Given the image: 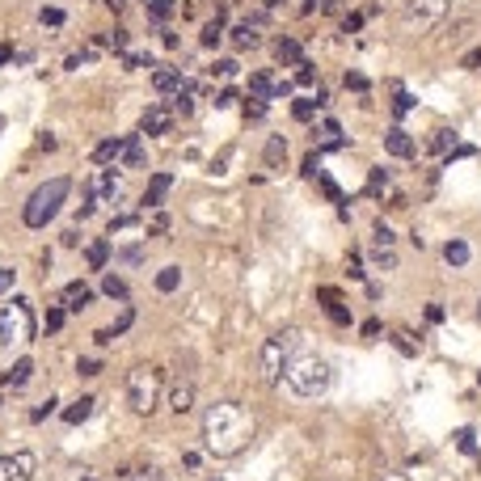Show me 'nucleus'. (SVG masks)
Segmentation results:
<instances>
[{
    "label": "nucleus",
    "mask_w": 481,
    "mask_h": 481,
    "mask_svg": "<svg viewBox=\"0 0 481 481\" xmlns=\"http://www.w3.org/2000/svg\"><path fill=\"white\" fill-rule=\"evenodd\" d=\"M262 5H266V9H275V5H283V0H262Z\"/></svg>",
    "instance_id": "obj_60"
},
{
    "label": "nucleus",
    "mask_w": 481,
    "mask_h": 481,
    "mask_svg": "<svg viewBox=\"0 0 481 481\" xmlns=\"http://www.w3.org/2000/svg\"><path fill=\"white\" fill-rule=\"evenodd\" d=\"M123 165H127V169H144V140H140V135H127V144H123Z\"/></svg>",
    "instance_id": "obj_19"
},
{
    "label": "nucleus",
    "mask_w": 481,
    "mask_h": 481,
    "mask_svg": "<svg viewBox=\"0 0 481 481\" xmlns=\"http://www.w3.org/2000/svg\"><path fill=\"white\" fill-rule=\"evenodd\" d=\"M266 13H253V17H245V22H237L233 26V47L237 51H249V47H262V30H266Z\"/></svg>",
    "instance_id": "obj_8"
},
{
    "label": "nucleus",
    "mask_w": 481,
    "mask_h": 481,
    "mask_svg": "<svg viewBox=\"0 0 481 481\" xmlns=\"http://www.w3.org/2000/svg\"><path fill=\"white\" fill-rule=\"evenodd\" d=\"M76 371H81V376H97L101 363H97V359H81V363H76Z\"/></svg>",
    "instance_id": "obj_50"
},
{
    "label": "nucleus",
    "mask_w": 481,
    "mask_h": 481,
    "mask_svg": "<svg viewBox=\"0 0 481 481\" xmlns=\"http://www.w3.org/2000/svg\"><path fill=\"white\" fill-rule=\"evenodd\" d=\"M385 481H405V477L401 473H385Z\"/></svg>",
    "instance_id": "obj_59"
},
{
    "label": "nucleus",
    "mask_w": 481,
    "mask_h": 481,
    "mask_svg": "<svg viewBox=\"0 0 481 481\" xmlns=\"http://www.w3.org/2000/svg\"><path fill=\"white\" fill-rule=\"evenodd\" d=\"M85 262L93 266V271H106V262H110V241H93L85 249Z\"/></svg>",
    "instance_id": "obj_26"
},
{
    "label": "nucleus",
    "mask_w": 481,
    "mask_h": 481,
    "mask_svg": "<svg viewBox=\"0 0 481 481\" xmlns=\"http://www.w3.org/2000/svg\"><path fill=\"white\" fill-rule=\"evenodd\" d=\"M283 380H287V389H292L300 401H312V397H321V393L330 389L334 371H330V363L321 359V355H296V359L287 363V371H283Z\"/></svg>",
    "instance_id": "obj_2"
},
{
    "label": "nucleus",
    "mask_w": 481,
    "mask_h": 481,
    "mask_svg": "<svg viewBox=\"0 0 481 481\" xmlns=\"http://www.w3.org/2000/svg\"><path fill=\"white\" fill-rule=\"evenodd\" d=\"M68 194H72V182H68V178H51V182H42V186L26 199V207H22L26 228H47L51 220L60 216V207L68 203Z\"/></svg>",
    "instance_id": "obj_3"
},
{
    "label": "nucleus",
    "mask_w": 481,
    "mask_h": 481,
    "mask_svg": "<svg viewBox=\"0 0 481 481\" xmlns=\"http://www.w3.org/2000/svg\"><path fill=\"white\" fill-rule=\"evenodd\" d=\"M13 283H17V271H9V266H0V296H5V292H13Z\"/></svg>",
    "instance_id": "obj_46"
},
{
    "label": "nucleus",
    "mask_w": 481,
    "mask_h": 481,
    "mask_svg": "<svg viewBox=\"0 0 481 481\" xmlns=\"http://www.w3.org/2000/svg\"><path fill=\"white\" fill-rule=\"evenodd\" d=\"M253 431H258L253 414H245L237 401H216V405L203 414V448H207L211 456H220V460L237 456V452L253 439Z\"/></svg>",
    "instance_id": "obj_1"
},
{
    "label": "nucleus",
    "mask_w": 481,
    "mask_h": 481,
    "mask_svg": "<svg viewBox=\"0 0 481 481\" xmlns=\"http://www.w3.org/2000/svg\"><path fill=\"white\" fill-rule=\"evenodd\" d=\"M312 81H317L312 64H308V60H300V64H296V85H312Z\"/></svg>",
    "instance_id": "obj_39"
},
{
    "label": "nucleus",
    "mask_w": 481,
    "mask_h": 481,
    "mask_svg": "<svg viewBox=\"0 0 481 481\" xmlns=\"http://www.w3.org/2000/svg\"><path fill=\"white\" fill-rule=\"evenodd\" d=\"M296 351H300V330H296V326H287V330H275L271 338L262 342V355H258L262 380H266V385L283 380V371H287V363L296 359Z\"/></svg>",
    "instance_id": "obj_4"
},
{
    "label": "nucleus",
    "mask_w": 481,
    "mask_h": 481,
    "mask_svg": "<svg viewBox=\"0 0 481 481\" xmlns=\"http://www.w3.org/2000/svg\"><path fill=\"white\" fill-rule=\"evenodd\" d=\"M119 262H123V266H140V262H144V245H127V249L119 253Z\"/></svg>",
    "instance_id": "obj_36"
},
{
    "label": "nucleus",
    "mask_w": 481,
    "mask_h": 481,
    "mask_svg": "<svg viewBox=\"0 0 481 481\" xmlns=\"http://www.w3.org/2000/svg\"><path fill=\"white\" fill-rule=\"evenodd\" d=\"M127 401L135 414H152L160 401V371L156 367H135L127 376Z\"/></svg>",
    "instance_id": "obj_6"
},
{
    "label": "nucleus",
    "mask_w": 481,
    "mask_h": 481,
    "mask_svg": "<svg viewBox=\"0 0 481 481\" xmlns=\"http://www.w3.org/2000/svg\"><path fill=\"white\" fill-rule=\"evenodd\" d=\"M38 22L42 26H64V9H38Z\"/></svg>",
    "instance_id": "obj_40"
},
{
    "label": "nucleus",
    "mask_w": 481,
    "mask_h": 481,
    "mask_svg": "<svg viewBox=\"0 0 481 481\" xmlns=\"http://www.w3.org/2000/svg\"><path fill=\"white\" fill-rule=\"evenodd\" d=\"M169 127H174V115H169V106H160V101H152L148 110L140 115V131L144 135H169Z\"/></svg>",
    "instance_id": "obj_10"
},
{
    "label": "nucleus",
    "mask_w": 481,
    "mask_h": 481,
    "mask_svg": "<svg viewBox=\"0 0 481 481\" xmlns=\"http://www.w3.org/2000/svg\"><path fill=\"white\" fill-rule=\"evenodd\" d=\"M56 405H60L56 397H47V401H42V405H38V410H34L30 418H34V422H42V418H51V414H56Z\"/></svg>",
    "instance_id": "obj_45"
},
{
    "label": "nucleus",
    "mask_w": 481,
    "mask_h": 481,
    "mask_svg": "<svg viewBox=\"0 0 481 481\" xmlns=\"http://www.w3.org/2000/svg\"><path fill=\"white\" fill-rule=\"evenodd\" d=\"M199 42H203L207 51H216V47L224 42V13H220L216 22H207V26H203V34H199Z\"/></svg>",
    "instance_id": "obj_20"
},
{
    "label": "nucleus",
    "mask_w": 481,
    "mask_h": 481,
    "mask_svg": "<svg viewBox=\"0 0 481 481\" xmlns=\"http://www.w3.org/2000/svg\"><path fill=\"white\" fill-rule=\"evenodd\" d=\"M389 186V174L385 169H371V178H367V194H380Z\"/></svg>",
    "instance_id": "obj_34"
},
{
    "label": "nucleus",
    "mask_w": 481,
    "mask_h": 481,
    "mask_svg": "<svg viewBox=\"0 0 481 481\" xmlns=\"http://www.w3.org/2000/svg\"><path fill=\"white\" fill-rule=\"evenodd\" d=\"M321 9H326V13H342V0H321Z\"/></svg>",
    "instance_id": "obj_57"
},
{
    "label": "nucleus",
    "mask_w": 481,
    "mask_h": 481,
    "mask_svg": "<svg viewBox=\"0 0 481 481\" xmlns=\"http://www.w3.org/2000/svg\"><path fill=\"white\" fill-rule=\"evenodd\" d=\"M123 144H127V135H123V140H101V144L93 148V160H97V165H110V160H123Z\"/></svg>",
    "instance_id": "obj_18"
},
{
    "label": "nucleus",
    "mask_w": 481,
    "mask_h": 481,
    "mask_svg": "<svg viewBox=\"0 0 481 481\" xmlns=\"http://www.w3.org/2000/svg\"><path fill=\"white\" fill-rule=\"evenodd\" d=\"M477 317H481V300H477Z\"/></svg>",
    "instance_id": "obj_61"
},
{
    "label": "nucleus",
    "mask_w": 481,
    "mask_h": 481,
    "mask_svg": "<svg viewBox=\"0 0 481 481\" xmlns=\"http://www.w3.org/2000/svg\"><path fill=\"white\" fill-rule=\"evenodd\" d=\"M9 56H13V51H9V47H0V64H5V60H9Z\"/></svg>",
    "instance_id": "obj_58"
},
{
    "label": "nucleus",
    "mask_w": 481,
    "mask_h": 481,
    "mask_svg": "<svg viewBox=\"0 0 481 481\" xmlns=\"http://www.w3.org/2000/svg\"><path fill=\"white\" fill-rule=\"evenodd\" d=\"M169 410L174 414H190L194 410V376L190 371H178V380L169 389Z\"/></svg>",
    "instance_id": "obj_11"
},
{
    "label": "nucleus",
    "mask_w": 481,
    "mask_h": 481,
    "mask_svg": "<svg viewBox=\"0 0 481 481\" xmlns=\"http://www.w3.org/2000/svg\"><path fill=\"white\" fill-rule=\"evenodd\" d=\"M473 26H477V22H473V17H464V22H456V26H452V30H448V38H452V42H464V38H469V30H473Z\"/></svg>",
    "instance_id": "obj_35"
},
{
    "label": "nucleus",
    "mask_w": 481,
    "mask_h": 481,
    "mask_svg": "<svg viewBox=\"0 0 481 481\" xmlns=\"http://www.w3.org/2000/svg\"><path fill=\"white\" fill-rule=\"evenodd\" d=\"M174 9H178L174 0H148V17H152V22H169Z\"/></svg>",
    "instance_id": "obj_29"
},
{
    "label": "nucleus",
    "mask_w": 481,
    "mask_h": 481,
    "mask_svg": "<svg viewBox=\"0 0 481 481\" xmlns=\"http://www.w3.org/2000/svg\"><path fill=\"white\" fill-rule=\"evenodd\" d=\"M359 26H363V17H359V13H346V17H342V30H346V34H355Z\"/></svg>",
    "instance_id": "obj_53"
},
{
    "label": "nucleus",
    "mask_w": 481,
    "mask_h": 481,
    "mask_svg": "<svg viewBox=\"0 0 481 481\" xmlns=\"http://www.w3.org/2000/svg\"><path fill=\"white\" fill-rule=\"evenodd\" d=\"M393 346H397L401 355H418V342H410V334H405V330H397V334H393Z\"/></svg>",
    "instance_id": "obj_37"
},
{
    "label": "nucleus",
    "mask_w": 481,
    "mask_h": 481,
    "mask_svg": "<svg viewBox=\"0 0 481 481\" xmlns=\"http://www.w3.org/2000/svg\"><path fill=\"white\" fill-rule=\"evenodd\" d=\"M249 97H262V101H271V97H275V81H271V72H253V76H249Z\"/></svg>",
    "instance_id": "obj_22"
},
{
    "label": "nucleus",
    "mask_w": 481,
    "mask_h": 481,
    "mask_svg": "<svg viewBox=\"0 0 481 481\" xmlns=\"http://www.w3.org/2000/svg\"><path fill=\"white\" fill-rule=\"evenodd\" d=\"M211 72H220V76H233V72H237V60H220V64L211 68Z\"/></svg>",
    "instance_id": "obj_54"
},
{
    "label": "nucleus",
    "mask_w": 481,
    "mask_h": 481,
    "mask_svg": "<svg viewBox=\"0 0 481 481\" xmlns=\"http://www.w3.org/2000/svg\"><path fill=\"white\" fill-rule=\"evenodd\" d=\"M393 110H397V115H410V110H414V97H410L405 89H397V101H393Z\"/></svg>",
    "instance_id": "obj_44"
},
{
    "label": "nucleus",
    "mask_w": 481,
    "mask_h": 481,
    "mask_svg": "<svg viewBox=\"0 0 481 481\" xmlns=\"http://www.w3.org/2000/svg\"><path fill=\"white\" fill-rule=\"evenodd\" d=\"M346 89H355V93H367V76H363V72H346Z\"/></svg>",
    "instance_id": "obj_47"
},
{
    "label": "nucleus",
    "mask_w": 481,
    "mask_h": 481,
    "mask_svg": "<svg viewBox=\"0 0 481 481\" xmlns=\"http://www.w3.org/2000/svg\"><path fill=\"white\" fill-rule=\"evenodd\" d=\"M460 68H469V72H481V51H469V56L460 60Z\"/></svg>",
    "instance_id": "obj_51"
},
{
    "label": "nucleus",
    "mask_w": 481,
    "mask_h": 481,
    "mask_svg": "<svg viewBox=\"0 0 481 481\" xmlns=\"http://www.w3.org/2000/svg\"><path fill=\"white\" fill-rule=\"evenodd\" d=\"M469 258H473V249H469L464 241H448V245H444V262L456 266V271H460V266H469Z\"/></svg>",
    "instance_id": "obj_23"
},
{
    "label": "nucleus",
    "mask_w": 481,
    "mask_h": 481,
    "mask_svg": "<svg viewBox=\"0 0 481 481\" xmlns=\"http://www.w3.org/2000/svg\"><path fill=\"white\" fill-rule=\"evenodd\" d=\"M371 245H376V249H393V245H397V237H393V228H389L385 220L371 228Z\"/></svg>",
    "instance_id": "obj_30"
},
{
    "label": "nucleus",
    "mask_w": 481,
    "mask_h": 481,
    "mask_svg": "<svg viewBox=\"0 0 481 481\" xmlns=\"http://www.w3.org/2000/svg\"><path fill=\"white\" fill-rule=\"evenodd\" d=\"M152 85H156V93H174V89H182V72L178 68H160L152 76Z\"/></svg>",
    "instance_id": "obj_27"
},
{
    "label": "nucleus",
    "mask_w": 481,
    "mask_h": 481,
    "mask_svg": "<svg viewBox=\"0 0 481 481\" xmlns=\"http://www.w3.org/2000/svg\"><path fill=\"white\" fill-rule=\"evenodd\" d=\"M452 9V0H405L401 9V26L414 34V30H435Z\"/></svg>",
    "instance_id": "obj_7"
},
{
    "label": "nucleus",
    "mask_w": 481,
    "mask_h": 481,
    "mask_svg": "<svg viewBox=\"0 0 481 481\" xmlns=\"http://www.w3.org/2000/svg\"><path fill=\"white\" fill-rule=\"evenodd\" d=\"M385 148H389V156H397V160H410V156L418 152V144H414L410 131H401V127H389V131H385Z\"/></svg>",
    "instance_id": "obj_12"
},
{
    "label": "nucleus",
    "mask_w": 481,
    "mask_h": 481,
    "mask_svg": "<svg viewBox=\"0 0 481 481\" xmlns=\"http://www.w3.org/2000/svg\"><path fill=\"white\" fill-rule=\"evenodd\" d=\"M233 101H237V93H233V89H224V93L216 97V106H220V110H224V106H233Z\"/></svg>",
    "instance_id": "obj_56"
},
{
    "label": "nucleus",
    "mask_w": 481,
    "mask_h": 481,
    "mask_svg": "<svg viewBox=\"0 0 481 481\" xmlns=\"http://www.w3.org/2000/svg\"><path fill=\"white\" fill-rule=\"evenodd\" d=\"M131 321H135V308H123V317L115 321L110 330H97V334H93V342H97V346H110L119 334H127V330H131Z\"/></svg>",
    "instance_id": "obj_17"
},
{
    "label": "nucleus",
    "mask_w": 481,
    "mask_h": 481,
    "mask_svg": "<svg viewBox=\"0 0 481 481\" xmlns=\"http://www.w3.org/2000/svg\"><path fill=\"white\" fill-rule=\"evenodd\" d=\"M182 287V266H165V271H156V292H178Z\"/></svg>",
    "instance_id": "obj_25"
},
{
    "label": "nucleus",
    "mask_w": 481,
    "mask_h": 481,
    "mask_svg": "<svg viewBox=\"0 0 481 481\" xmlns=\"http://www.w3.org/2000/svg\"><path fill=\"white\" fill-rule=\"evenodd\" d=\"M131 481H165V473L148 464V469H135V473H131Z\"/></svg>",
    "instance_id": "obj_42"
},
{
    "label": "nucleus",
    "mask_w": 481,
    "mask_h": 481,
    "mask_svg": "<svg viewBox=\"0 0 481 481\" xmlns=\"http://www.w3.org/2000/svg\"><path fill=\"white\" fill-rule=\"evenodd\" d=\"M30 376H34V359H17L5 376H0V385H5V389H26Z\"/></svg>",
    "instance_id": "obj_16"
},
{
    "label": "nucleus",
    "mask_w": 481,
    "mask_h": 481,
    "mask_svg": "<svg viewBox=\"0 0 481 481\" xmlns=\"http://www.w3.org/2000/svg\"><path fill=\"white\" fill-rule=\"evenodd\" d=\"M115 194H119V174H115V169H106V174H101V182H97V199L110 203Z\"/></svg>",
    "instance_id": "obj_28"
},
{
    "label": "nucleus",
    "mask_w": 481,
    "mask_h": 481,
    "mask_svg": "<svg viewBox=\"0 0 481 481\" xmlns=\"http://www.w3.org/2000/svg\"><path fill=\"white\" fill-rule=\"evenodd\" d=\"M135 224H140V216H115V220H110V237L123 233V228H135Z\"/></svg>",
    "instance_id": "obj_43"
},
{
    "label": "nucleus",
    "mask_w": 481,
    "mask_h": 481,
    "mask_svg": "<svg viewBox=\"0 0 481 481\" xmlns=\"http://www.w3.org/2000/svg\"><path fill=\"white\" fill-rule=\"evenodd\" d=\"M64 245L76 249V245H81V228H68V233H64Z\"/></svg>",
    "instance_id": "obj_55"
},
{
    "label": "nucleus",
    "mask_w": 481,
    "mask_h": 481,
    "mask_svg": "<svg viewBox=\"0 0 481 481\" xmlns=\"http://www.w3.org/2000/svg\"><path fill=\"white\" fill-rule=\"evenodd\" d=\"M275 60H279V64H300L304 51H300L296 38H279V42H275Z\"/></svg>",
    "instance_id": "obj_21"
},
{
    "label": "nucleus",
    "mask_w": 481,
    "mask_h": 481,
    "mask_svg": "<svg viewBox=\"0 0 481 481\" xmlns=\"http://www.w3.org/2000/svg\"><path fill=\"white\" fill-rule=\"evenodd\" d=\"M321 190H326V194H330L334 203H342V190H338V186H334V182H330L326 174H321Z\"/></svg>",
    "instance_id": "obj_52"
},
{
    "label": "nucleus",
    "mask_w": 481,
    "mask_h": 481,
    "mask_svg": "<svg viewBox=\"0 0 481 481\" xmlns=\"http://www.w3.org/2000/svg\"><path fill=\"white\" fill-rule=\"evenodd\" d=\"M317 106H321V101H312V97H300V101H296V106H292V115H296V119H300V123H308V119H312V115H317Z\"/></svg>",
    "instance_id": "obj_32"
},
{
    "label": "nucleus",
    "mask_w": 481,
    "mask_h": 481,
    "mask_svg": "<svg viewBox=\"0 0 481 481\" xmlns=\"http://www.w3.org/2000/svg\"><path fill=\"white\" fill-rule=\"evenodd\" d=\"M169 186H174V178H169V174H156V178L148 182V190H144V199H140V207H144V211H156L160 203H165V194H169Z\"/></svg>",
    "instance_id": "obj_13"
},
{
    "label": "nucleus",
    "mask_w": 481,
    "mask_h": 481,
    "mask_svg": "<svg viewBox=\"0 0 481 481\" xmlns=\"http://www.w3.org/2000/svg\"><path fill=\"white\" fill-rule=\"evenodd\" d=\"M34 308H30V300H13V304H5L0 308V346H13V342H30L34 338Z\"/></svg>",
    "instance_id": "obj_5"
},
{
    "label": "nucleus",
    "mask_w": 481,
    "mask_h": 481,
    "mask_svg": "<svg viewBox=\"0 0 481 481\" xmlns=\"http://www.w3.org/2000/svg\"><path fill=\"white\" fill-rule=\"evenodd\" d=\"M452 140H456V131H435V140H431V148H435V152H444V148H448Z\"/></svg>",
    "instance_id": "obj_49"
},
{
    "label": "nucleus",
    "mask_w": 481,
    "mask_h": 481,
    "mask_svg": "<svg viewBox=\"0 0 481 481\" xmlns=\"http://www.w3.org/2000/svg\"><path fill=\"white\" fill-rule=\"evenodd\" d=\"M64 317H68V308H51V312H47V330H60Z\"/></svg>",
    "instance_id": "obj_48"
},
{
    "label": "nucleus",
    "mask_w": 481,
    "mask_h": 481,
    "mask_svg": "<svg viewBox=\"0 0 481 481\" xmlns=\"http://www.w3.org/2000/svg\"><path fill=\"white\" fill-rule=\"evenodd\" d=\"M93 405H97L93 397H81V401H72V405L64 410V422H68V426H81V422L93 414Z\"/></svg>",
    "instance_id": "obj_24"
},
{
    "label": "nucleus",
    "mask_w": 481,
    "mask_h": 481,
    "mask_svg": "<svg viewBox=\"0 0 481 481\" xmlns=\"http://www.w3.org/2000/svg\"><path fill=\"white\" fill-rule=\"evenodd\" d=\"M38 469V456L34 452H13L0 460V481H30Z\"/></svg>",
    "instance_id": "obj_9"
},
{
    "label": "nucleus",
    "mask_w": 481,
    "mask_h": 481,
    "mask_svg": "<svg viewBox=\"0 0 481 481\" xmlns=\"http://www.w3.org/2000/svg\"><path fill=\"white\" fill-rule=\"evenodd\" d=\"M371 258H376V266H380V271H397V253H393V249H376Z\"/></svg>",
    "instance_id": "obj_38"
},
{
    "label": "nucleus",
    "mask_w": 481,
    "mask_h": 481,
    "mask_svg": "<svg viewBox=\"0 0 481 481\" xmlns=\"http://www.w3.org/2000/svg\"><path fill=\"white\" fill-rule=\"evenodd\" d=\"M456 448H460L464 456H477V435L469 431V426H464V431H456Z\"/></svg>",
    "instance_id": "obj_33"
},
{
    "label": "nucleus",
    "mask_w": 481,
    "mask_h": 481,
    "mask_svg": "<svg viewBox=\"0 0 481 481\" xmlns=\"http://www.w3.org/2000/svg\"><path fill=\"white\" fill-rule=\"evenodd\" d=\"M101 292L110 296V300H127V283H123L119 275H106V279H101Z\"/></svg>",
    "instance_id": "obj_31"
},
{
    "label": "nucleus",
    "mask_w": 481,
    "mask_h": 481,
    "mask_svg": "<svg viewBox=\"0 0 481 481\" xmlns=\"http://www.w3.org/2000/svg\"><path fill=\"white\" fill-rule=\"evenodd\" d=\"M283 160H287V140L283 135H271L262 144V165L266 169H283Z\"/></svg>",
    "instance_id": "obj_14"
},
{
    "label": "nucleus",
    "mask_w": 481,
    "mask_h": 481,
    "mask_svg": "<svg viewBox=\"0 0 481 481\" xmlns=\"http://www.w3.org/2000/svg\"><path fill=\"white\" fill-rule=\"evenodd\" d=\"M89 304H93V287H89V283L76 279V283L64 287V308H68V312H81V308H89Z\"/></svg>",
    "instance_id": "obj_15"
},
{
    "label": "nucleus",
    "mask_w": 481,
    "mask_h": 481,
    "mask_svg": "<svg viewBox=\"0 0 481 481\" xmlns=\"http://www.w3.org/2000/svg\"><path fill=\"white\" fill-rule=\"evenodd\" d=\"M326 308H330V321H338V326H351V312H346V308H342L338 300H330Z\"/></svg>",
    "instance_id": "obj_41"
}]
</instances>
